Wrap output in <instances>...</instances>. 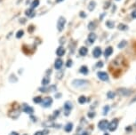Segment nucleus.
I'll use <instances>...</instances> for the list:
<instances>
[{
  "label": "nucleus",
  "instance_id": "f257e3e1",
  "mask_svg": "<svg viewBox=\"0 0 136 135\" xmlns=\"http://www.w3.org/2000/svg\"><path fill=\"white\" fill-rule=\"evenodd\" d=\"M72 85L76 88H83L88 85V81L84 79H76L72 82Z\"/></svg>",
  "mask_w": 136,
  "mask_h": 135
},
{
  "label": "nucleus",
  "instance_id": "f03ea898",
  "mask_svg": "<svg viewBox=\"0 0 136 135\" xmlns=\"http://www.w3.org/2000/svg\"><path fill=\"white\" fill-rule=\"evenodd\" d=\"M65 24H66V19L63 16H61L59 18L58 21H57V30H58V31L61 32V31H62L64 30Z\"/></svg>",
  "mask_w": 136,
  "mask_h": 135
},
{
  "label": "nucleus",
  "instance_id": "7ed1b4c3",
  "mask_svg": "<svg viewBox=\"0 0 136 135\" xmlns=\"http://www.w3.org/2000/svg\"><path fill=\"white\" fill-rule=\"evenodd\" d=\"M117 93L120 95V96H123V97H127L129 95L133 93V91H131L129 89H125V88H119L117 90Z\"/></svg>",
  "mask_w": 136,
  "mask_h": 135
},
{
  "label": "nucleus",
  "instance_id": "20e7f679",
  "mask_svg": "<svg viewBox=\"0 0 136 135\" xmlns=\"http://www.w3.org/2000/svg\"><path fill=\"white\" fill-rule=\"evenodd\" d=\"M117 126H118V120H117V118H115V119H113L110 123H109L108 129L110 130V132H114V131H116Z\"/></svg>",
  "mask_w": 136,
  "mask_h": 135
},
{
  "label": "nucleus",
  "instance_id": "39448f33",
  "mask_svg": "<svg viewBox=\"0 0 136 135\" xmlns=\"http://www.w3.org/2000/svg\"><path fill=\"white\" fill-rule=\"evenodd\" d=\"M72 108H73V105L70 101H66V102H65V104H64V110H65L64 115H65L66 117L70 114V111H71Z\"/></svg>",
  "mask_w": 136,
  "mask_h": 135
},
{
  "label": "nucleus",
  "instance_id": "423d86ee",
  "mask_svg": "<svg viewBox=\"0 0 136 135\" xmlns=\"http://www.w3.org/2000/svg\"><path fill=\"white\" fill-rule=\"evenodd\" d=\"M52 103V99L51 97H45V99L42 100V102H41V105L43 106L44 108H49L51 107Z\"/></svg>",
  "mask_w": 136,
  "mask_h": 135
},
{
  "label": "nucleus",
  "instance_id": "0eeeda50",
  "mask_svg": "<svg viewBox=\"0 0 136 135\" xmlns=\"http://www.w3.org/2000/svg\"><path fill=\"white\" fill-rule=\"evenodd\" d=\"M108 126H109V122L107 120H105V119L100 121L98 123L99 129L101 130V131H106L108 129Z\"/></svg>",
  "mask_w": 136,
  "mask_h": 135
},
{
  "label": "nucleus",
  "instance_id": "6e6552de",
  "mask_svg": "<svg viewBox=\"0 0 136 135\" xmlns=\"http://www.w3.org/2000/svg\"><path fill=\"white\" fill-rule=\"evenodd\" d=\"M21 109H22V111H24L25 113H27V114H32V113L34 112V109H33L32 107H30V106H29L28 104H26V103L22 104Z\"/></svg>",
  "mask_w": 136,
  "mask_h": 135
},
{
  "label": "nucleus",
  "instance_id": "1a4fd4ad",
  "mask_svg": "<svg viewBox=\"0 0 136 135\" xmlns=\"http://www.w3.org/2000/svg\"><path fill=\"white\" fill-rule=\"evenodd\" d=\"M97 76H98V77L101 81H108V80H109V75H108L106 72L99 71L98 73H97Z\"/></svg>",
  "mask_w": 136,
  "mask_h": 135
},
{
  "label": "nucleus",
  "instance_id": "9d476101",
  "mask_svg": "<svg viewBox=\"0 0 136 135\" xmlns=\"http://www.w3.org/2000/svg\"><path fill=\"white\" fill-rule=\"evenodd\" d=\"M63 66V61H62V60L58 58V59L55 60V62H54V68L55 69H57V70H60L61 68Z\"/></svg>",
  "mask_w": 136,
  "mask_h": 135
},
{
  "label": "nucleus",
  "instance_id": "9b49d317",
  "mask_svg": "<svg viewBox=\"0 0 136 135\" xmlns=\"http://www.w3.org/2000/svg\"><path fill=\"white\" fill-rule=\"evenodd\" d=\"M102 54V51L100 47H95L93 51V56L94 58H100Z\"/></svg>",
  "mask_w": 136,
  "mask_h": 135
},
{
  "label": "nucleus",
  "instance_id": "f8f14e48",
  "mask_svg": "<svg viewBox=\"0 0 136 135\" xmlns=\"http://www.w3.org/2000/svg\"><path fill=\"white\" fill-rule=\"evenodd\" d=\"M88 43L89 44H93L94 43V41L96 40V38H97V36H96L95 33H93V32H91L88 35Z\"/></svg>",
  "mask_w": 136,
  "mask_h": 135
},
{
  "label": "nucleus",
  "instance_id": "ddd939ff",
  "mask_svg": "<svg viewBox=\"0 0 136 135\" xmlns=\"http://www.w3.org/2000/svg\"><path fill=\"white\" fill-rule=\"evenodd\" d=\"M65 49H64L63 46H60L57 48V50H56V54H57V56H59V57H61V56H63L64 54H65Z\"/></svg>",
  "mask_w": 136,
  "mask_h": 135
},
{
  "label": "nucleus",
  "instance_id": "4468645a",
  "mask_svg": "<svg viewBox=\"0 0 136 135\" xmlns=\"http://www.w3.org/2000/svg\"><path fill=\"white\" fill-rule=\"evenodd\" d=\"M25 14H26L27 16H29V18H33L36 15V12L34 11V9L29 8L25 11Z\"/></svg>",
  "mask_w": 136,
  "mask_h": 135
},
{
  "label": "nucleus",
  "instance_id": "2eb2a0df",
  "mask_svg": "<svg viewBox=\"0 0 136 135\" xmlns=\"http://www.w3.org/2000/svg\"><path fill=\"white\" fill-rule=\"evenodd\" d=\"M112 53H113V48L111 46H109L105 49V51H104L105 57H109V56H110Z\"/></svg>",
  "mask_w": 136,
  "mask_h": 135
},
{
  "label": "nucleus",
  "instance_id": "dca6fc26",
  "mask_svg": "<svg viewBox=\"0 0 136 135\" xmlns=\"http://www.w3.org/2000/svg\"><path fill=\"white\" fill-rule=\"evenodd\" d=\"M73 129V123H68L65 125V127H64V130H65V132H70L71 131H72Z\"/></svg>",
  "mask_w": 136,
  "mask_h": 135
},
{
  "label": "nucleus",
  "instance_id": "f3484780",
  "mask_svg": "<svg viewBox=\"0 0 136 135\" xmlns=\"http://www.w3.org/2000/svg\"><path fill=\"white\" fill-rule=\"evenodd\" d=\"M88 53V49H87L86 47L84 46H82L80 49H79V54L81 56H85Z\"/></svg>",
  "mask_w": 136,
  "mask_h": 135
},
{
  "label": "nucleus",
  "instance_id": "a211bd4d",
  "mask_svg": "<svg viewBox=\"0 0 136 135\" xmlns=\"http://www.w3.org/2000/svg\"><path fill=\"white\" fill-rule=\"evenodd\" d=\"M96 6V3L94 2V1H91L89 4H88V6H87V8H88V10H89L90 12H93V10H94V8H95Z\"/></svg>",
  "mask_w": 136,
  "mask_h": 135
},
{
  "label": "nucleus",
  "instance_id": "6ab92c4d",
  "mask_svg": "<svg viewBox=\"0 0 136 135\" xmlns=\"http://www.w3.org/2000/svg\"><path fill=\"white\" fill-rule=\"evenodd\" d=\"M39 4H40V1H39V0H33L31 3L29 4V5H30V8L35 9L36 7H38V6H39Z\"/></svg>",
  "mask_w": 136,
  "mask_h": 135
},
{
  "label": "nucleus",
  "instance_id": "aec40b11",
  "mask_svg": "<svg viewBox=\"0 0 136 135\" xmlns=\"http://www.w3.org/2000/svg\"><path fill=\"white\" fill-rule=\"evenodd\" d=\"M50 84V77L49 76H45L43 78V80H42V85H44V86H46V85H48Z\"/></svg>",
  "mask_w": 136,
  "mask_h": 135
},
{
  "label": "nucleus",
  "instance_id": "412c9836",
  "mask_svg": "<svg viewBox=\"0 0 136 135\" xmlns=\"http://www.w3.org/2000/svg\"><path fill=\"white\" fill-rule=\"evenodd\" d=\"M79 72L82 73L83 75H87L88 72H89V70H88V68H87L86 66H82V67L80 68V69H79Z\"/></svg>",
  "mask_w": 136,
  "mask_h": 135
},
{
  "label": "nucleus",
  "instance_id": "4be33fe9",
  "mask_svg": "<svg viewBox=\"0 0 136 135\" xmlns=\"http://www.w3.org/2000/svg\"><path fill=\"white\" fill-rule=\"evenodd\" d=\"M96 29V23L94 21H90L89 24H88V30H91V31H93V30Z\"/></svg>",
  "mask_w": 136,
  "mask_h": 135
},
{
  "label": "nucleus",
  "instance_id": "5701e85b",
  "mask_svg": "<svg viewBox=\"0 0 136 135\" xmlns=\"http://www.w3.org/2000/svg\"><path fill=\"white\" fill-rule=\"evenodd\" d=\"M49 133L48 130H45V131H38V132H36L34 135H47Z\"/></svg>",
  "mask_w": 136,
  "mask_h": 135
},
{
  "label": "nucleus",
  "instance_id": "b1692460",
  "mask_svg": "<svg viewBox=\"0 0 136 135\" xmlns=\"http://www.w3.org/2000/svg\"><path fill=\"white\" fill-rule=\"evenodd\" d=\"M106 26H107L109 29H113V28L115 27V23H114V21H106Z\"/></svg>",
  "mask_w": 136,
  "mask_h": 135
},
{
  "label": "nucleus",
  "instance_id": "393cba45",
  "mask_svg": "<svg viewBox=\"0 0 136 135\" xmlns=\"http://www.w3.org/2000/svg\"><path fill=\"white\" fill-rule=\"evenodd\" d=\"M9 80H10V82L12 83H16L18 81V78L16 77V76H15L14 74H12L10 76V77H9Z\"/></svg>",
  "mask_w": 136,
  "mask_h": 135
},
{
  "label": "nucleus",
  "instance_id": "a878e982",
  "mask_svg": "<svg viewBox=\"0 0 136 135\" xmlns=\"http://www.w3.org/2000/svg\"><path fill=\"white\" fill-rule=\"evenodd\" d=\"M115 96H116V93H115L114 92H112V91L108 92V93H107L108 99H114V98H115Z\"/></svg>",
  "mask_w": 136,
  "mask_h": 135
},
{
  "label": "nucleus",
  "instance_id": "bb28decb",
  "mask_svg": "<svg viewBox=\"0 0 136 135\" xmlns=\"http://www.w3.org/2000/svg\"><path fill=\"white\" fill-rule=\"evenodd\" d=\"M85 101H86V98H85V96H84V95H82V96H80V97L78 98V103L84 104Z\"/></svg>",
  "mask_w": 136,
  "mask_h": 135
},
{
  "label": "nucleus",
  "instance_id": "cd10ccee",
  "mask_svg": "<svg viewBox=\"0 0 136 135\" xmlns=\"http://www.w3.org/2000/svg\"><path fill=\"white\" fill-rule=\"evenodd\" d=\"M117 29H118L119 30H128V27L126 26V25H124V24H122V23H120L117 26Z\"/></svg>",
  "mask_w": 136,
  "mask_h": 135
},
{
  "label": "nucleus",
  "instance_id": "c85d7f7f",
  "mask_svg": "<svg viewBox=\"0 0 136 135\" xmlns=\"http://www.w3.org/2000/svg\"><path fill=\"white\" fill-rule=\"evenodd\" d=\"M42 98H41V96H37V97H35L34 99H33V101L36 103V104H39V103L42 102Z\"/></svg>",
  "mask_w": 136,
  "mask_h": 135
},
{
  "label": "nucleus",
  "instance_id": "c756f323",
  "mask_svg": "<svg viewBox=\"0 0 136 135\" xmlns=\"http://www.w3.org/2000/svg\"><path fill=\"white\" fill-rule=\"evenodd\" d=\"M10 116H11L13 118H16L20 116V112L19 111H12L11 113H10Z\"/></svg>",
  "mask_w": 136,
  "mask_h": 135
},
{
  "label": "nucleus",
  "instance_id": "7c9ffc66",
  "mask_svg": "<svg viewBox=\"0 0 136 135\" xmlns=\"http://www.w3.org/2000/svg\"><path fill=\"white\" fill-rule=\"evenodd\" d=\"M126 44H127V42L125 41V40H122V41L118 44V45H117V46H118V48L122 49V48H124V47L126 45Z\"/></svg>",
  "mask_w": 136,
  "mask_h": 135
},
{
  "label": "nucleus",
  "instance_id": "2f4dec72",
  "mask_svg": "<svg viewBox=\"0 0 136 135\" xmlns=\"http://www.w3.org/2000/svg\"><path fill=\"white\" fill-rule=\"evenodd\" d=\"M23 35H24V31L23 30H19L17 33H16V38H21L22 37H23Z\"/></svg>",
  "mask_w": 136,
  "mask_h": 135
},
{
  "label": "nucleus",
  "instance_id": "473e14b6",
  "mask_svg": "<svg viewBox=\"0 0 136 135\" xmlns=\"http://www.w3.org/2000/svg\"><path fill=\"white\" fill-rule=\"evenodd\" d=\"M110 106H105L104 108H103V111H102V114L104 115V116H106V115L108 114V112L110 111Z\"/></svg>",
  "mask_w": 136,
  "mask_h": 135
},
{
  "label": "nucleus",
  "instance_id": "72a5a7b5",
  "mask_svg": "<svg viewBox=\"0 0 136 135\" xmlns=\"http://www.w3.org/2000/svg\"><path fill=\"white\" fill-rule=\"evenodd\" d=\"M96 68H101L103 67V61H99L95 65Z\"/></svg>",
  "mask_w": 136,
  "mask_h": 135
},
{
  "label": "nucleus",
  "instance_id": "f704fd0d",
  "mask_svg": "<svg viewBox=\"0 0 136 135\" xmlns=\"http://www.w3.org/2000/svg\"><path fill=\"white\" fill-rule=\"evenodd\" d=\"M57 90L56 89V85H51L50 87H48V91L49 92H55Z\"/></svg>",
  "mask_w": 136,
  "mask_h": 135
},
{
  "label": "nucleus",
  "instance_id": "c9c22d12",
  "mask_svg": "<svg viewBox=\"0 0 136 135\" xmlns=\"http://www.w3.org/2000/svg\"><path fill=\"white\" fill-rule=\"evenodd\" d=\"M38 90L40 92H49L48 91V87H46V86H45V87H41V88H39Z\"/></svg>",
  "mask_w": 136,
  "mask_h": 135
},
{
  "label": "nucleus",
  "instance_id": "e433bc0d",
  "mask_svg": "<svg viewBox=\"0 0 136 135\" xmlns=\"http://www.w3.org/2000/svg\"><path fill=\"white\" fill-rule=\"evenodd\" d=\"M72 61L71 60H68V61L66 62V67L67 68H70L71 66H72Z\"/></svg>",
  "mask_w": 136,
  "mask_h": 135
},
{
  "label": "nucleus",
  "instance_id": "4c0bfd02",
  "mask_svg": "<svg viewBox=\"0 0 136 135\" xmlns=\"http://www.w3.org/2000/svg\"><path fill=\"white\" fill-rule=\"evenodd\" d=\"M79 16L81 18H83V19H84V18H86V13H85L84 11H82V12H79Z\"/></svg>",
  "mask_w": 136,
  "mask_h": 135
},
{
  "label": "nucleus",
  "instance_id": "58836bf2",
  "mask_svg": "<svg viewBox=\"0 0 136 135\" xmlns=\"http://www.w3.org/2000/svg\"><path fill=\"white\" fill-rule=\"evenodd\" d=\"M88 117H89L90 118H93L94 117V116H95V113L94 112H88Z\"/></svg>",
  "mask_w": 136,
  "mask_h": 135
},
{
  "label": "nucleus",
  "instance_id": "ea45409f",
  "mask_svg": "<svg viewBox=\"0 0 136 135\" xmlns=\"http://www.w3.org/2000/svg\"><path fill=\"white\" fill-rule=\"evenodd\" d=\"M110 4H111L110 2H106V3H105V5H104V6H103V8H104V9H108L110 6Z\"/></svg>",
  "mask_w": 136,
  "mask_h": 135
},
{
  "label": "nucleus",
  "instance_id": "a19ab883",
  "mask_svg": "<svg viewBox=\"0 0 136 135\" xmlns=\"http://www.w3.org/2000/svg\"><path fill=\"white\" fill-rule=\"evenodd\" d=\"M59 114H60V111H59V110H56V111L53 113V119L59 116Z\"/></svg>",
  "mask_w": 136,
  "mask_h": 135
},
{
  "label": "nucleus",
  "instance_id": "79ce46f5",
  "mask_svg": "<svg viewBox=\"0 0 136 135\" xmlns=\"http://www.w3.org/2000/svg\"><path fill=\"white\" fill-rule=\"evenodd\" d=\"M62 74H63L62 72L57 74V78H58V79H61V78H62Z\"/></svg>",
  "mask_w": 136,
  "mask_h": 135
},
{
  "label": "nucleus",
  "instance_id": "37998d69",
  "mask_svg": "<svg viewBox=\"0 0 136 135\" xmlns=\"http://www.w3.org/2000/svg\"><path fill=\"white\" fill-rule=\"evenodd\" d=\"M64 42H65V37H62L61 38H60V43H61V44H63Z\"/></svg>",
  "mask_w": 136,
  "mask_h": 135
},
{
  "label": "nucleus",
  "instance_id": "c03bdc74",
  "mask_svg": "<svg viewBox=\"0 0 136 135\" xmlns=\"http://www.w3.org/2000/svg\"><path fill=\"white\" fill-rule=\"evenodd\" d=\"M132 17L134 18V19H136V10H135V11H133V12H132Z\"/></svg>",
  "mask_w": 136,
  "mask_h": 135
},
{
  "label": "nucleus",
  "instance_id": "a18cd8bd",
  "mask_svg": "<svg viewBox=\"0 0 136 135\" xmlns=\"http://www.w3.org/2000/svg\"><path fill=\"white\" fill-rule=\"evenodd\" d=\"M26 19H25V18H24V19H20V23H25V22H26Z\"/></svg>",
  "mask_w": 136,
  "mask_h": 135
},
{
  "label": "nucleus",
  "instance_id": "49530a36",
  "mask_svg": "<svg viewBox=\"0 0 136 135\" xmlns=\"http://www.w3.org/2000/svg\"><path fill=\"white\" fill-rule=\"evenodd\" d=\"M9 135H19V133L17 132H12Z\"/></svg>",
  "mask_w": 136,
  "mask_h": 135
},
{
  "label": "nucleus",
  "instance_id": "de8ad7c7",
  "mask_svg": "<svg viewBox=\"0 0 136 135\" xmlns=\"http://www.w3.org/2000/svg\"><path fill=\"white\" fill-rule=\"evenodd\" d=\"M105 14H106V13H105V12H104V13H102V14H101V16H100V20H101H101H102V19H103V17H104V16H105Z\"/></svg>",
  "mask_w": 136,
  "mask_h": 135
},
{
  "label": "nucleus",
  "instance_id": "09e8293b",
  "mask_svg": "<svg viewBox=\"0 0 136 135\" xmlns=\"http://www.w3.org/2000/svg\"><path fill=\"white\" fill-rule=\"evenodd\" d=\"M55 97L57 98V99L61 98V93H57V94H56V96H55Z\"/></svg>",
  "mask_w": 136,
  "mask_h": 135
},
{
  "label": "nucleus",
  "instance_id": "8fccbe9b",
  "mask_svg": "<svg viewBox=\"0 0 136 135\" xmlns=\"http://www.w3.org/2000/svg\"><path fill=\"white\" fill-rule=\"evenodd\" d=\"M12 35H13V32H10L8 34V36H7V38H9L10 37H12Z\"/></svg>",
  "mask_w": 136,
  "mask_h": 135
},
{
  "label": "nucleus",
  "instance_id": "3c124183",
  "mask_svg": "<svg viewBox=\"0 0 136 135\" xmlns=\"http://www.w3.org/2000/svg\"><path fill=\"white\" fill-rule=\"evenodd\" d=\"M134 101H136V97L134 98V99H133V100H132V101H131V103H133V102H134Z\"/></svg>",
  "mask_w": 136,
  "mask_h": 135
},
{
  "label": "nucleus",
  "instance_id": "603ef678",
  "mask_svg": "<svg viewBox=\"0 0 136 135\" xmlns=\"http://www.w3.org/2000/svg\"><path fill=\"white\" fill-rule=\"evenodd\" d=\"M61 1H63V0H56V3H60Z\"/></svg>",
  "mask_w": 136,
  "mask_h": 135
},
{
  "label": "nucleus",
  "instance_id": "864d4df0",
  "mask_svg": "<svg viewBox=\"0 0 136 135\" xmlns=\"http://www.w3.org/2000/svg\"><path fill=\"white\" fill-rule=\"evenodd\" d=\"M133 7H136V3H135V5H133Z\"/></svg>",
  "mask_w": 136,
  "mask_h": 135
},
{
  "label": "nucleus",
  "instance_id": "5fc2aeb1",
  "mask_svg": "<svg viewBox=\"0 0 136 135\" xmlns=\"http://www.w3.org/2000/svg\"><path fill=\"white\" fill-rule=\"evenodd\" d=\"M104 135H109V134H108V133H105V134Z\"/></svg>",
  "mask_w": 136,
  "mask_h": 135
},
{
  "label": "nucleus",
  "instance_id": "6e6d98bb",
  "mask_svg": "<svg viewBox=\"0 0 136 135\" xmlns=\"http://www.w3.org/2000/svg\"><path fill=\"white\" fill-rule=\"evenodd\" d=\"M1 1H2V0H0V2H1Z\"/></svg>",
  "mask_w": 136,
  "mask_h": 135
},
{
  "label": "nucleus",
  "instance_id": "4d7b16f0",
  "mask_svg": "<svg viewBox=\"0 0 136 135\" xmlns=\"http://www.w3.org/2000/svg\"><path fill=\"white\" fill-rule=\"evenodd\" d=\"M25 135H27V134H25Z\"/></svg>",
  "mask_w": 136,
  "mask_h": 135
},
{
  "label": "nucleus",
  "instance_id": "13d9d810",
  "mask_svg": "<svg viewBox=\"0 0 136 135\" xmlns=\"http://www.w3.org/2000/svg\"><path fill=\"white\" fill-rule=\"evenodd\" d=\"M117 1H118V0H117Z\"/></svg>",
  "mask_w": 136,
  "mask_h": 135
}]
</instances>
